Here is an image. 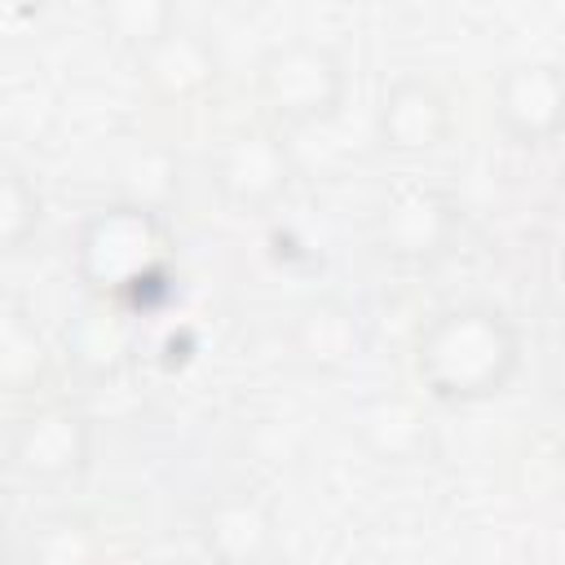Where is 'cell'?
<instances>
[{
	"mask_svg": "<svg viewBox=\"0 0 565 565\" xmlns=\"http://www.w3.org/2000/svg\"><path fill=\"white\" fill-rule=\"evenodd\" d=\"M521 366V335L494 305H450L415 340V375L428 397L472 406L508 388Z\"/></svg>",
	"mask_w": 565,
	"mask_h": 565,
	"instance_id": "6da1fadb",
	"label": "cell"
},
{
	"mask_svg": "<svg viewBox=\"0 0 565 565\" xmlns=\"http://www.w3.org/2000/svg\"><path fill=\"white\" fill-rule=\"evenodd\" d=\"M172 177H177V163H172L168 150L132 154V163H128V203H141V207L159 212L172 194Z\"/></svg>",
	"mask_w": 565,
	"mask_h": 565,
	"instance_id": "e0dca14e",
	"label": "cell"
},
{
	"mask_svg": "<svg viewBox=\"0 0 565 565\" xmlns=\"http://www.w3.org/2000/svg\"><path fill=\"white\" fill-rule=\"evenodd\" d=\"M450 124H455L450 102L441 97V88H433L419 75L388 84V93L375 106V137L384 150H393L402 159H419V154H433L437 146H446Z\"/></svg>",
	"mask_w": 565,
	"mask_h": 565,
	"instance_id": "8992f818",
	"label": "cell"
},
{
	"mask_svg": "<svg viewBox=\"0 0 565 565\" xmlns=\"http://www.w3.org/2000/svg\"><path fill=\"white\" fill-rule=\"evenodd\" d=\"M163 221L141 203H110L75 234V274L106 296H132L163 265Z\"/></svg>",
	"mask_w": 565,
	"mask_h": 565,
	"instance_id": "7a4b0ae2",
	"label": "cell"
},
{
	"mask_svg": "<svg viewBox=\"0 0 565 565\" xmlns=\"http://www.w3.org/2000/svg\"><path fill=\"white\" fill-rule=\"evenodd\" d=\"M137 62H141L146 84H150L159 97H168V102H190V97L216 88V79H221L216 49H212L199 31H190V26H181V22H177L159 44H150Z\"/></svg>",
	"mask_w": 565,
	"mask_h": 565,
	"instance_id": "30bf717a",
	"label": "cell"
},
{
	"mask_svg": "<svg viewBox=\"0 0 565 565\" xmlns=\"http://www.w3.org/2000/svg\"><path fill=\"white\" fill-rule=\"evenodd\" d=\"M291 150L278 132L269 128H243L234 132L216 159H212V181L216 190L234 203V207H247V212H265L274 207L287 185H291Z\"/></svg>",
	"mask_w": 565,
	"mask_h": 565,
	"instance_id": "277c9868",
	"label": "cell"
},
{
	"mask_svg": "<svg viewBox=\"0 0 565 565\" xmlns=\"http://www.w3.org/2000/svg\"><path fill=\"white\" fill-rule=\"evenodd\" d=\"M40 194L18 168H0V256L18 252L40 230Z\"/></svg>",
	"mask_w": 565,
	"mask_h": 565,
	"instance_id": "9a60e30c",
	"label": "cell"
},
{
	"mask_svg": "<svg viewBox=\"0 0 565 565\" xmlns=\"http://www.w3.org/2000/svg\"><path fill=\"white\" fill-rule=\"evenodd\" d=\"M13 463L26 472V477H40V481H66L75 472L88 468V455H93V428L79 411L71 406H44L35 415H26L13 433V446H9Z\"/></svg>",
	"mask_w": 565,
	"mask_h": 565,
	"instance_id": "52a82bcc",
	"label": "cell"
},
{
	"mask_svg": "<svg viewBox=\"0 0 565 565\" xmlns=\"http://www.w3.org/2000/svg\"><path fill=\"white\" fill-rule=\"evenodd\" d=\"M97 556L102 543L79 516H53L31 539V565H97Z\"/></svg>",
	"mask_w": 565,
	"mask_h": 565,
	"instance_id": "5bb4252c",
	"label": "cell"
},
{
	"mask_svg": "<svg viewBox=\"0 0 565 565\" xmlns=\"http://www.w3.org/2000/svg\"><path fill=\"white\" fill-rule=\"evenodd\" d=\"M71 349L88 366H115L119 353L128 349V327L115 313H84L79 327H75V335H71Z\"/></svg>",
	"mask_w": 565,
	"mask_h": 565,
	"instance_id": "2e32d148",
	"label": "cell"
},
{
	"mask_svg": "<svg viewBox=\"0 0 565 565\" xmlns=\"http://www.w3.org/2000/svg\"><path fill=\"white\" fill-rule=\"evenodd\" d=\"M291 344H296V353H300L305 366H313V371H340V366H349V358L362 344L358 318L344 305H335V300H318V305H309L296 318Z\"/></svg>",
	"mask_w": 565,
	"mask_h": 565,
	"instance_id": "7c38bea8",
	"label": "cell"
},
{
	"mask_svg": "<svg viewBox=\"0 0 565 565\" xmlns=\"http://www.w3.org/2000/svg\"><path fill=\"white\" fill-rule=\"evenodd\" d=\"M494 119L521 146H543L565 128V71L556 62H516L494 79Z\"/></svg>",
	"mask_w": 565,
	"mask_h": 565,
	"instance_id": "5b68a950",
	"label": "cell"
},
{
	"mask_svg": "<svg viewBox=\"0 0 565 565\" xmlns=\"http://www.w3.org/2000/svg\"><path fill=\"white\" fill-rule=\"evenodd\" d=\"M375 238L397 260H433L455 238V207L437 190H402L375 216Z\"/></svg>",
	"mask_w": 565,
	"mask_h": 565,
	"instance_id": "ba28073f",
	"label": "cell"
},
{
	"mask_svg": "<svg viewBox=\"0 0 565 565\" xmlns=\"http://www.w3.org/2000/svg\"><path fill=\"white\" fill-rule=\"evenodd\" d=\"M102 26L141 57L150 44H159L177 26V9L163 0H110L102 4Z\"/></svg>",
	"mask_w": 565,
	"mask_h": 565,
	"instance_id": "4fadbf2b",
	"label": "cell"
},
{
	"mask_svg": "<svg viewBox=\"0 0 565 565\" xmlns=\"http://www.w3.org/2000/svg\"><path fill=\"white\" fill-rule=\"evenodd\" d=\"M260 93L282 124L309 128L331 119L344 106L349 75L335 49L318 40H287L269 49L260 62Z\"/></svg>",
	"mask_w": 565,
	"mask_h": 565,
	"instance_id": "3957f363",
	"label": "cell"
},
{
	"mask_svg": "<svg viewBox=\"0 0 565 565\" xmlns=\"http://www.w3.org/2000/svg\"><path fill=\"white\" fill-rule=\"evenodd\" d=\"M199 534L216 565H260L274 547V512L256 494H221L203 512Z\"/></svg>",
	"mask_w": 565,
	"mask_h": 565,
	"instance_id": "9c48e42d",
	"label": "cell"
},
{
	"mask_svg": "<svg viewBox=\"0 0 565 565\" xmlns=\"http://www.w3.org/2000/svg\"><path fill=\"white\" fill-rule=\"evenodd\" d=\"M358 437L362 446L384 463L419 459L428 446L424 406L411 393H380L358 411Z\"/></svg>",
	"mask_w": 565,
	"mask_h": 565,
	"instance_id": "8fae6325",
	"label": "cell"
}]
</instances>
